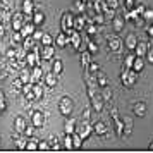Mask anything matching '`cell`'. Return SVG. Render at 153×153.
<instances>
[{
	"label": "cell",
	"instance_id": "1",
	"mask_svg": "<svg viewBox=\"0 0 153 153\" xmlns=\"http://www.w3.org/2000/svg\"><path fill=\"white\" fill-rule=\"evenodd\" d=\"M60 26H62V31L69 35L71 31L74 29V14L72 12H65L60 19Z\"/></svg>",
	"mask_w": 153,
	"mask_h": 153
},
{
	"label": "cell",
	"instance_id": "2",
	"mask_svg": "<svg viewBox=\"0 0 153 153\" xmlns=\"http://www.w3.org/2000/svg\"><path fill=\"white\" fill-rule=\"evenodd\" d=\"M76 132H77V134H79L83 139H86V138L91 134V132H93V126H91L88 120H84V119H83L79 124H76Z\"/></svg>",
	"mask_w": 153,
	"mask_h": 153
},
{
	"label": "cell",
	"instance_id": "3",
	"mask_svg": "<svg viewBox=\"0 0 153 153\" xmlns=\"http://www.w3.org/2000/svg\"><path fill=\"white\" fill-rule=\"evenodd\" d=\"M136 71L129 69V67H124V71H122V74H120V79H122V84L124 86H131V84H134V81H136Z\"/></svg>",
	"mask_w": 153,
	"mask_h": 153
},
{
	"label": "cell",
	"instance_id": "4",
	"mask_svg": "<svg viewBox=\"0 0 153 153\" xmlns=\"http://www.w3.org/2000/svg\"><path fill=\"white\" fill-rule=\"evenodd\" d=\"M24 19H26V16L22 14V12H14V14L10 16V26L14 31H21V28L24 26Z\"/></svg>",
	"mask_w": 153,
	"mask_h": 153
},
{
	"label": "cell",
	"instance_id": "5",
	"mask_svg": "<svg viewBox=\"0 0 153 153\" xmlns=\"http://www.w3.org/2000/svg\"><path fill=\"white\" fill-rule=\"evenodd\" d=\"M72 108H74V103L69 97H62V100L59 102V110L62 115H71L72 114Z\"/></svg>",
	"mask_w": 153,
	"mask_h": 153
},
{
	"label": "cell",
	"instance_id": "6",
	"mask_svg": "<svg viewBox=\"0 0 153 153\" xmlns=\"http://www.w3.org/2000/svg\"><path fill=\"white\" fill-rule=\"evenodd\" d=\"M42 77H43L42 65H35V67H31V71H29V83H40Z\"/></svg>",
	"mask_w": 153,
	"mask_h": 153
},
{
	"label": "cell",
	"instance_id": "7",
	"mask_svg": "<svg viewBox=\"0 0 153 153\" xmlns=\"http://www.w3.org/2000/svg\"><path fill=\"white\" fill-rule=\"evenodd\" d=\"M31 124L35 126V127H42V126L45 124V115H43L42 110L31 112Z\"/></svg>",
	"mask_w": 153,
	"mask_h": 153
},
{
	"label": "cell",
	"instance_id": "8",
	"mask_svg": "<svg viewBox=\"0 0 153 153\" xmlns=\"http://www.w3.org/2000/svg\"><path fill=\"white\" fill-rule=\"evenodd\" d=\"M21 12L24 16H31L33 12H35V0H22L21 4Z\"/></svg>",
	"mask_w": 153,
	"mask_h": 153
},
{
	"label": "cell",
	"instance_id": "9",
	"mask_svg": "<svg viewBox=\"0 0 153 153\" xmlns=\"http://www.w3.org/2000/svg\"><path fill=\"white\" fill-rule=\"evenodd\" d=\"M67 36H69V43L74 47V50H77L79 47H81V40H83V38H81V35H79V31L72 29Z\"/></svg>",
	"mask_w": 153,
	"mask_h": 153
},
{
	"label": "cell",
	"instance_id": "10",
	"mask_svg": "<svg viewBox=\"0 0 153 153\" xmlns=\"http://www.w3.org/2000/svg\"><path fill=\"white\" fill-rule=\"evenodd\" d=\"M53 53H55L53 45H43L42 52H40V57H42V60H52L53 59Z\"/></svg>",
	"mask_w": 153,
	"mask_h": 153
},
{
	"label": "cell",
	"instance_id": "11",
	"mask_svg": "<svg viewBox=\"0 0 153 153\" xmlns=\"http://www.w3.org/2000/svg\"><path fill=\"white\" fill-rule=\"evenodd\" d=\"M26 120H24V117H21V115H17V117L14 119V131L17 132V134H22L24 132V129H26Z\"/></svg>",
	"mask_w": 153,
	"mask_h": 153
},
{
	"label": "cell",
	"instance_id": "12",
	"mask_svg": "<svg viewBox=\"0 0 153 153\" xmlns=\"http://www.w3.org/2000/svg\"><path fill=\"white\" fill-rule=\"evenodd\" d=\"M53 43H55L57 47H60V48H64L65 45H69V36H67V33L60 31V33L57 35V38H53Z\"/></svg>",
	"mask_w": 153,
	"mask_h": 153
},
{
	"label": "cell",
	"instance_id": "13",
	"mask_svg": "<svg viewBox=\"0 0 153 153\" xmlns=\"http://www.w3.org/2000/svg\"><path fill=\"white\" fill-rule=\"evenodd\" d=\"M86 28V16L84 14H76L74 16V29L76 31H81V29Z\"/></svg>",
	"mask_w": 153,
	"mask_h": 153
},
{
	"label": "cell",
	"instance_id": "14",
	"mask_svg": "<svg viewBox=\"0 0 153 153\" xmlns=\"http://www.w3.org/2000/svg\"><path fill=\"white\" fill-rule=\"evenodd\" d=\"M43 21H45V14H43V12H40L38 9H35V12L31 14V22H33L36 28H38V26H42V24H43Z\"/></svg>",
	"mask_w": 153,
	"mask_h": 153
},
{
	"label": "cell",
	"instance_id": "15",
	"mask_svg": "<svg viewBox=\"0 0 153 153\" xmlns=\"http://www.w3.org/2000/svg\"><path fill=\"white\" fill-rule=\"evenodd\" d=\"M102 100H103V105H107V107H110L112 103V90L108 88V86H103L102 88Z\"/></svg>",
	"mask_w": 153,
	"mask_h": 153
},
{
	"label": "cell",
	"instance_id": "16",
	"mask_svg": "<svg viewBox=\"0 0 153 153\" xmlns=\"http://www.w3.org/2000/svg\"><path fill=\"white\" fill-rule=\"evenodd\" d=\"M120 47H122V43H120V38L119 36H112V38H108V48L112 50V52H120Z\"/></svg>",
	"mask_w": 153,
	"mask_h": 153
},
{
	"label": "cell",
	"instance_id": "17",
	"mask_svg": "<svg viewBox=\"0 0 153 153\" xmlns=\"http://www.w3.org/2000/svg\"><path fill=\"white\" fill-rule=\"evenodd\" d=\"M43 77H45V84H47L48 88H53V86L57 84V74H53L52 71L45 72V74H43Z\"/></svg>",
	"mask_w": 153,
	"mask_h": 153
},
{
	"label": "cell",
	"instance_id": "18",
	"mask_svg": "<svg viewBox=\"0 0 153 153\" xmlns=\"http://www.w3.org/2000/svg\"><path fill=\"white\" fill-rule=\"evenodd\" d=\"M35 29H36V26L33 24V22H24V26L21 28V33H22V36L26 38V36L33 35V33H35Z\"/></svg>",
	"mask_w": 153,
	"mask_h": 153
},
{
	"label": "cell",
	"instance_id": "19",
	"mask_svg": "<svg viewBox=\"0 0 153 153\" xmlns=\"http://www.w3.org/2000/svg\"><path fill=\"white\" fill-rule=\"evenodd\" d=\"M146 52H148V45H146L145 42H138L136 48H134V53H136V57H145Z\"/></svg>",
	"mask_w": 153,
	"mask_h": 153
},
{
	"label": "cell",
	"instance_id": "20",
	"mask_svg": "<svg viewBox=\"0 0 153 153\" xmlns=\"http://www.w3.org/2000/svg\"><path fill=\"white\" fill-rule=\"evenodd\" d=\"M124 29V17L122 16H114V31L120 33Z\"/></svg>",
	"mask_w": 153,
	"mask_h": 153
},
{
	"label": "cell",
	"instance_id": "21",
	"mask_svg": "<svg viewBox=\"0 0 153 153\" xmlns=\"http://www.w3.org/2000/svg\"><path fill=\"white\" fill-rule=\"evenodd\" d=\"M22 48L26 50V52H31V50L35 48V45H36V42L33 40V36H26L24 40H22Z\"/></svg>",
	"mask_w": 153,
	"mask_h": 153
},
{
	"label": "cell",
	"instance_id": "22",
	"mask_svg": "<svg viewBox=\"0 0 153 153\" xmlns=\"http://www.w3.org/2000/svg\"><path fill=\"white\" fill-rule=\"evenodd\" d=\"M93 131L97 132V134H100V136H103L105 132H107V126H105V122L97 120V122H95V126H93Z\"/></svg>",
	"mask_w": 153,
	"mask_h": 153
},
{
	"label": "cell",
	"instance_id": "23",
	"mask_svg": "<svg viewBox=\"0 0 153 153\" xmlns=\"http://www.w3.org/2000/svg\"><path fill=\"white\" fill-rule=\"evenodd\" d=\"M136 45H138V38H136V35H127V38H126V47L129 50H134L136 48Z\"/></svg>",
	"mask_w": 153,
	"mask_h": 153
},
{
	"label": "cell",
	"instance_id": "24",
	"mask_svg": "<svg viewBox=\"0 0 153 153\" xmlns=\"http://www.w3.org/2000/svg\"><path fill=\"white\" fill-rule=\"evenodd\" d=\"M143 67H145V60H143V57H136L131 69L136 71V72H141V71H143Z\"/></svg>",
	"mask_w": 153,
	"mask_h": 153
},
{
	"label": "cell",
	"instance_id": "25",
	"mask_svg": "<svg viewBox=\"0 0 153 153\" xmlns=\"http://www.w3.org/2000/svg\"><path fill=\"white\" fill-rule=\"evenodd\" d=\"M74 131H76V120H74V119H69V120L65 122L64 132H65V134H72Z\"/></svg>",
	"mask_w": 153,
	"mask_h": 153
},
{
	"label": "cell",
	"instance_id": "26",
	"mask_svg": "<svg viewBox=\"0 0 153 153\" xmlns=\"http://www.w3.org/2000/svg\"><path fill=\"white\" fill-rule=\"evenodd\" d=\"M134 114L138 115V117H143L146 114V105L143 103V102H139V103L134 105Z\"/></svg>",
	"mask_w": 153,
	"mask_h": 153
},
{
	"label": "cell",
	"instance_id": "27",
	"mask_svg": "<svg viewBox=\"0 0 153 153\" xmlns=\"http://www.w3.org/2000/svg\"><path fill=\"white\" fill-rule=\"evenodd\" d=\"M72 146H74L76 150H79V148L83 146V138H81V136H79L76 131L72 132Z\"/></svg>",
	"mask_w": 153,
	"mask_h": 153
},
{
	"label": "cell",
	"instance_id": "28",
	"mask_svg": "<svg viewBox=\"0 0 153 153\" xmlns=\"http://www.w3.org/2000/svg\"><path fill=\"white\" fill-rule=\"evenodd\" d=\"M33 93H35V100H40L43 97V86L40 83H33Z\"/></svg>",
	"mask_w": 153,
	"mask_h": 153
},
{
	"label": "cell",
	"instance_id": "29",
	"mask_svg": "<svg viewBox=\"0 0 153 153\" xmlns=\"http://www.w3.org/2000/svg\"><path fill=\"white\" fill-rule=\"evenodd\" d=\"M62 71H64V64H62V60L57 59L55 62H53V65H52V72L59 76V74H62Z\"/></svg>",
	"mask_w": 153,
	"mask_h": 153
},
{
	"label": "cell",
	"instance_id": "30",
	"mask_svg": "<svg viewBox=\"0 0 153 153\" xmlns=\"http://www.w3.org/2000/svg\"><path fill=\"white\" fill-rule=\"evenodd\" d=\"M90 62H91V53L86 50V52H83V53H81V65L86 69V67L90 65Z\"/></svg>",
	"mask_w": 153,
	"mask_h": 153
},
{
	"label": "cell",
	"instance_id": "31",
	"mask_svg": "<svg viewBox=\"0 0 153 153\" xmlns=\"http://www.w3.org/2000/svg\"><path fill=\"white\" fill-rule=\"evenodd\" d=\"M97 83H98V88H103V86H108V79H107V76H105V74L98 72V76H97Z\"/></svg>",
	"mask_w": 153,
	"mask_h": 153
},
{
	"label": "cell",
	"instance_id": "32",
	"mask_svg": "<svg viewBox=\"0 0 153 153\" xmlns=\"http://www.w3.org/2000/svg\"><path fill=\"white\" fill-rule=\"evenodd\" d=\"M19 79H21L22 83H29V69L28 67H22L19 71Z\"/></svg>",
	"mask_w": 153,
	"mask_h": 153
},
{
	"label": "cell",
	"instance_id": "33",
	"mask_svg": "<svg viewBox=\"0 0 153 153\" xmlns=\"http://www.w3.org/2000/svg\"><path fill=\"white\" fill-rule=\"evenodd\" d=\"M74 9L77 10V14H84L86 12V4H84L83 0H76L74 2Z\"/></svg>",
	"mask_w": 153,
	"mask_h": 153
},
{
	"label": "cell",
	"instance_id": "34",
	"mask_svg": "<svg viewBox=\"0 0 153 153\" xmlns=\"http://www.w3.org/2000/svg\"><path fill=\"white\" fill-rule=\"evenodd\" d=\"M22 40H24V36H22L21 31H14V33H12V43H14V45H21Z\"/></svg>",
	"mask_w": 153,
	"mask_h": 153
},
{
	"label": "cell",
	"instance_id": "35",
	"mask_svg": "<svg viewBox=\"0 0 153 153\" xmlns=\"http://www.w3.org/2000/svg\"><path fill=\"white\" fill-rule=\"evenodd\" d=\"M86 33H88V36H95L98 33V28H97V24H95V22H88V24H86Z\"/></svg>",
	"mask_w": 153,
	"mask_h": 153
},
{
	"label": "cell",
	"instance_id": "36",
	"mask_svg": "<svg viewBox=\"0 0 153 153\" xmlns=\"http://www.w3.org/2000/svg\"><path fill=\"white\" fill-rule=\"evenodd\" d=\"M64 148L65 150H72L74 146H72V134H65L64 136Z\"/></svg>",
	"mask_w": 153,
	"mask_h": 153
},
{
	"label": "cell",
	"instance_id": "37",
	"mask_svg": "<svg viewBox=\"0 0 153 153\" xmlns=\"http://www.w3.org/2000/svg\"><path fill=\"white\" fill-rule=\"evenodd\" d=\"M26 150H29V152H35V150H38V141L33 138L28 139V143H26Z\"/></svg>",
	"mask_w": 153,
	"mask_h": 153
},
{
	"label": "cell",
	"instance_id": "38",
	"mask_svg": "<svg viewBox=\"0 0 153 153\" xmlns=\"http://www.w3.org/2000/svg\"><path fill=\"white\" fill-rule=\"evenodd\" d=\"M40 43H42V47H43V45H53V38H52L48 33H43L42 40H40Z\"/></svg>",
	"mask_w": 153,
	"mask_h": 153
},
{
	"label": "cell",
	"instance_id": "39",
	"mask_svg": "<svg viewBox=\"0 0 153 153\" xmlns=\"http://www.w3.org/2000/svg\"><path fill=\"white\" fill-rule=\"evenodd\" d=\"M134 59H136V53H129V55L124 59V67H129V69H131L132 64H134Z\"/></svg>",
	"mask_w": 153,
	"mask_h": 153
},
{
	"label": "cell",
	"instance_id": "40",
	"mask_svg": "<svg viewBox=\"0 0 153 153\" xmlns=\"http://www.w3.org/2000/svg\"><path fill=\"white\" fill-rule=\"evenodd\" d=\"M122 120H124V134H129V132H131V127H132L131 117H124Z\"/></svg>",
	"mask_w": 153,
	"mask_h": 153
},
{
	"label": "cell",
	"instance_id": "41",
	"mask_svg": "<svg viewBox=\"0 0 153 153\" xmlns=\"http://www.w3.org/2000/svg\"><path fill=\"white\" fill-rule=\"evenodd\" d=\"M48 143H50V150H60V148H62V145H60L59 138H52Z\"/></svg>",
	"mask_w": 153,
	"mask_h": 153
},
{
	"label": "cell",
	"instance_id": "42",
	"mask_svg": "<svg viewBox=\"0 0 153 153\" xmlns=\"http://www.w3.org/2000/svg\"><path fill=\"white\" fill-rule=\"evenodd\" d=\"M33 134H35V126H26V129H24V132H22V136H26V138H33Z\"/></svg>",
	"mask_w": 153,
	"mask_h": 153
},
{
	"label": "cell",
	"instance_id": "43",
	"mask_svg": "<svg viewBox=\"0 0 153 153\" xmlns=\"http://www.w3.org/2000/svg\"><path fill=\"white\" fill-rule=\"evenodd\" d=\"M145 21L152 22L153 21V9H145V12H143V16H141Z\"/></svg>",
	"mask_w": 153,
	"mask_h": 153
},
{
	"label": "cell",
	"instance_id": "44",
	"mask_svg": "<svg viewBox=\"0 0 153 153\" xmlns=\"http://www.w3.org/2000/svg\"><path fill=\"white\" fill-rule=\"evenodd\" d=\"M7 108V100H5V95H4V91L0 90V112L5 110Z\"/></svg>",
	"mask_w": 153,
	"mask_h": 153
},
{
	"label": "cell",
	"instance_id": "45",
	"mask_svg": "<svg viewBox=\"0 0 153 153\" xmlns=\"http://www.w3.org/2000/svg\"><path fill=\"white\" fill-rule=\"evenodd\" d=\"M26 143H28V141L22 138V134H21V138L19 139H16V146H17L19 150H26Z\"/></svg>",
	"mask_w": 153,
	"mask_h": 153
},
{
	"label": "cell",
	"instance_id": "46",
	"mask_svg": "<svg viewBox=\"0 0 153 153\" xmlns=\"http://www.w3.org/2000/svg\"><path fill=\"white\" fill-rule=\"evenodd\" d=\"M38 150H42V152H45V150H50V143L47 141V139L38 141Z\"/></svg>",
	"mask_w": 153,
	"mask_h": 153
},
{
	"label": "cell",
	"instance_id": "47",
	"mask_svg": "<svg viewBox=\"0 0 153 153\" xmlns=\"http://www.w3.org/2000/svg\"><path fill=\"white\" fill-rule=\"evenodd\" d=\"M5 57H7V60H12V59H16V45H14V47H10V48H7V52H5Z\"/></svg>",
	"mask_w": 153,
	"mask_h": 153
},
{
	"label": "cell",
	"instance_id": "48",
	"mask_svg": "<svg viewBox=\"0 0 153 153\" xmlns=\"http://www.w3.org/2000/svg\"><path fill=\"white\" fill-rule=\"evenodd\" d=\"M88 52H90V53H97L98 52V45L95 42H88Z\"/></svg>",
	"mask_w": 153,
	"mask_h": 153
},
{
	"label": "cell",
	"instance_id": "49",
	"mask_svg": "<svg viewBox=\"0 0 153 153\" xmlns=\"http://www.w3.org/2000/svg\"><path fill=\"white\" fill-rule=\"evenodd\" d=\"M107 5H108L110 10H115L119 7V0H107Z\"/></svg>",
	"mask_w": 153,
	"mask_h": 153
},
{
	"label": "cell",
	"instance_id": "50",
	"mask_svg": "<svg viewBox=\"0 0 153 153\" xmlns=\"http://www.w3.org/2000/svg\"><path fill=\"white\" fill-rule=\"evenodd\" d=\"M33 40H35V42H40V40H42V36H43V31L42 29H35V33H33Z\"/></svg>",
	"mask_w": 153,
	"mask_h": 153
},
{
	"label": "cell",
	"instance_id": "51",
	"mask_svg": "<svg viewBox=\"0 0 153 153\" xmlns=\"http://www.w3.org/2000/svg\"><path fill=\"white\" fill-rule=\"evenodd\" d=\"M124 5L127 10H131V9H134V0H124Z\"/></svg>",
	"mask_w": 153,
	"mask_h": 153
},
{
	"label": "cell",
	"instance_id": "52",
	"mask_svg": "<svg viewBox=\"0 0 153 153\" xmlns=\"http://www.w3.org/2000/svg\"><path fill=\"white\" fill-rule=\"evenodd\" d=\"M146 59H148L150 64H153V50H148V52H146Z\"/></svg>",
	"mask_w": 153,
	"mask_h": 153
},
{
	"label": "cell",
	"instance_id": "53",
	"mask_svg": "<svg viewBox=\"0 0 153 153\" xmlns=\"http://www.w3.org/2000/svg\"><path fill=\"white\" fill-rule=\"evenodd\" d=\"M146 33H148V36H150V40H153V24H150V26L146 28Z\"/></svg>",
	"mask_w": 153,
	"mask_h": 153
},
{
	"label": "cell",
	"instance_id": "54",
	"mask_svg": "<svg viewBox=\"0 0 153 153\" xmlns=\"http://www.w3.org/2000/svg\"><path fill=\"white\" fill-rule=\"evenodd\" d=\"M90 117H91V112H90V108H86V110L83 112V119L84 120H88Z\"/></svg>",
	"mask_w": 153,
	"mask_h": 153
},
{
	"label": "cell",
	"instance_id": "55",
	"mask_svg": "<svg viewBox=\"0 0 153 153\" xmlns=\"http://www.w3.org/2000/svg\"><path fill=\"white\" fill-rule=\"evenodd\" d=\"M5 36V24H0V40Z\"/></svg>",
	"mask_w": 153,
	"mask_h": 153
},
{
	"label": "cell",
	"instance_id": "56",
	"mask_svg": "<svg viewBox=\"0 0 153 153\" xmlns=\"http://www.w3.org/2000/svg\"><path fill=\"white\" fill-rule=\"evenodd\" d=\"M150 150H153V141H152V143H150Z\"/></svg>",
	"mask_w": 153,
	"mask_h": 153
},
{
	"label": "cell",
	"instance_id": "57",
	"mask_svg": "<svg viewBox=\"0 0 153 153\" xmlns=\"http://www.w3.org/2000/svg\"><path fill=\"white\" fill-rule=\"evenodd\" d=\"M83 2H84V4H88V2H91V0H83Z\"/></svg>",
	"mask_w": 153,
	"mask_h": 153
}]
</instances>
